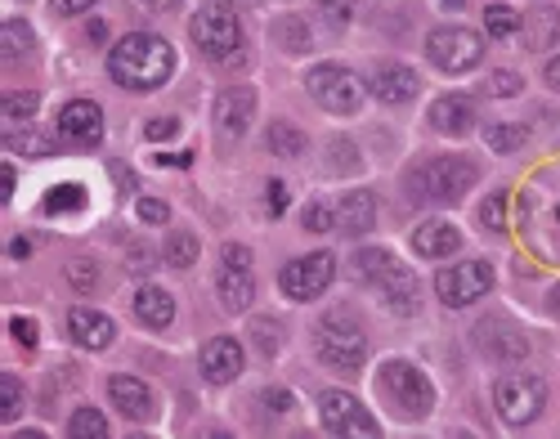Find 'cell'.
Instances as JSON below:
<instances>
[{
	"label": "cell",
	"mask_w": 560,
	"mask_h": 439,
	"mask_svg": "<svg viewBox=\"0 0 560 439\" xmlns=\"http://www.w3.org/2000/svg\"><path fill=\"white\" fill-rule=\"evenodd\" d=\"M36 103H41V99H36L32 90H14V95H5V117H32L36 113Z\"/></svg>",
	"instance_id": "74e56055"
},
{
	"label": "cell",
	"mask_w": 560,
	"mask_h": 439,
	"mask_svg": "<svg viewBox=\"0 0 560 439\" xmlns=\"http://www.w3.org/2000/svg\"><path fill=\"white\" fill-rule=\"evenodd\" d=\"M270 206H274L270 215H283V211H287V189L278 185V179H274V185H270Z\"/></svg>",
	"instance_id": "c3c4849f"
},
{
	"label": "cell",
	"mask_w": 560,
	"mask_h": 439,
	"mask_svg": "<svg viewBox=\"0 0 560 439\" xmlns=\"http://www.w3.org/2000/svg\"><path fill=\"white\" fill-rule=\"evenodd\" d=\"M175 72V50L153 32H130L122 36L108 54V77L126 90H158Z\"/></svg>",
	"instance_id": "6da1fadb"
},
{
	"label": "cell",
	"mask_w": 560,
	"mask_h": 439,
	"mask_svg": "<svg viewBox=\"0 0 560 439\" xmlns=\"http://www.w3.org/2000/svg\"><path fill=\"white\" fill-rule=\"evenodd\" d=\"M67 337L77 341L82 350H108L112 346V337H117V327H112V318L108 314H99V310H72L67 314Z\"/></svg>",
	"instance_id": "ac0fdd59"
},
{
	"label": "cell",
	"mask_w": 560,
	"mask_h": 439,
	"mask_svg": "<svg viewBox=\"0 0 560 439\" xmlns=\"http://www.w3.org/2000/svg\"><path fill=\"white\" fill-rule=\"evenodd\" d=\"M332 274H336V261H332L327 251L301 255V261L283 265V274H278L283 297H287V301H319L323 291L332 287Z\"/></svg>",
	"instance_id": "7c38bea8"
},
{
	"label": "cell",
	"mask_w": 560,
	"mask_h": 439,
	"mask_svg": "<svg viewBox=\"0 0 560 439\" xmlns=\"http://www.w3.org/2000/svg\"><path fill=\"white\" fill-rule=\"evenodd\" d=\"M547 86H551L556 95H560V54H556V59L547 63Z\"/></svg>",
	"instance_id": "816d5d0a"
},
{
	"label": "cell",
	"mask_w": 560,
	"mask_h": 439,
	"mask_svg": "<svg viewBox=\"0 0 560 439\" xmlns=\"http://www.w3.org/2000/svg\"><path fill=\"white\" fill-rule=\"evenodd\" d=\"M475 162L458 158V153H444V158H431L413 171V193L426 198V202H458L471 185H475Z\"/></svg>",
	"instance_id": "5b68a950"
},
{
	"label": "cell",
	"mask_w": 560,
	"mask_h": 439,
	"mask_svg": "<svg viewBox=\"0 0 560 439\" xmlns=\"http://www.w3.org/2000/svg\"><path fill=\"white\" fill-rule=\"evenodd\" d=\"M306 86H310V99L323 108V113H336V117H354L359 108H363V99H368V86L354 77L350 67H341V63L310 67Z\"/></svg>",
	"instance_id": "3957f363"
},
{
	"label": "cell",
	"mask_w": 560,
	"mask_h": 439,
	"mask_svg": "<svg viewBox=\"0 0 560 439\" xmlns=\"http://www.w3.org/2000/svg\"><path fill=\"white\" fill-rule=\"evenodd\" d=\"M274 36H278V46L283 50H296V54H306L314 41H310V27L301 18H278L274 23Z\"/></svg>",
	"instance_id": "f546056e"
},
{
	"label": "cell",
	"mask_w": 560,
	"mask_h": 439,
	"mask_svg": "<svg viewBox=\"0 0 560 439\" xmlns=\"http://www.w3.org/2000/svg\"><path fill=\"white\" fill-rule=\"evenodd\" d=\"M484 32H489L494 41H511V36L520 32V18L507 5H489V10H484Z\"/></svg>",
	"instance_id": "1f68e13d"
},
{
	"label": "cell",
	"mask_w": 560,
	"mask_h": 439,
	"mask_svg": "<svg viewBox=\"0 0 560 439\" xmlns=\"http://www.w3.org/2000/svg\"><path fill=\"white\" fill-rule=\"evenodd\" d=\"M314 350H319V359L327 363L332 373H359L363 363H368V337L359 333V327L350 323V318H323L319 327H314Z\"/></svg>",
	"instance_id": "8992f818"
},
{
	"label": "cell",
	"mask_w": 560,
	"mask_h": 439,
	"mask_svg": "<svg viewBox=\"0 0 560 439\" xmlns=\"http://www.w3.org/2000/svg\"><path fill=\"white\" fill-rule=\"evenodd\" d=\"M50 5H54V14L72 18V14H86V10L95 5V0H50Z\"/></svg>",
	"instance_id": "f6af8a7d"
},
{
	"label": "cell",
	"mask_w": 560,
	"mask_h": 439,
	"mask_svg": "<svg viewBox=\"0 0 560 439\" xmlns=\"http://www.w3.org/2000/svg\"><path fill=\"white\" fill-rule=\"evenodd\" d=\"M10 149H14V153H27V158H41L46 143H41V135H36V130H14V135H10Z\"/></svg>",
	"instance_id": "ab89813d"
},
{
	"label": "cell",
	"mask_w": 560,
	"mask_h": 439,
	"mask_svg": "<svg viewBox=\"0 0 560 439\" xmlns=\"http://www.w3.org/2000/svg\"><path fill=\"white\" fill-rule=\"evenodd\" d=\"M162 255H166V265H175V269H189V265L198 261V238H194V234H171Z\"/></svg>",
	"instance_id": "4dcf8cb0"
},
{
	"label": "cell",
	"mask_w": 560,
	"mask_h": 439,
	"mask_svg": "<svg viewBox=\"0 0 560 439\" xmlns=\"http://www.w3.org/2000/svg\"><path fill=\"white\" fill-rule=\"evenodd\" d=\"M194 46L211 59H234L238 46H242V27H238V14L229 0H211V5H202L194 14Z\"/></svg>",
	"instance_id": "52a82bcc"
},
{
	"label": "cell",
	"mask_w": 560,
	"mask_h": 439,
	"mask_svg": "<svg viewBox=\"0 0 560 439\" xmlns=\"http://www.w3.org/2000/svg\"><path fill=\"white\" fill-rule=\"evenodd\" d=\"M520 86H525V81H520L515 72H494V77H489V95H520Z\"/></svg>",
	"instance_id": "7bdbcfd3"
},
{
	"label": "cell",
	"mask_w": 560,
	"mask_h": 439,
	"mask_svg": "<svg viewBox=\"0 0 560 439\" xmlns=\"http://www.w3.org/2000/svg\"><path fill=\"white\" fill-rule=\"evenodd\" d=\"M372 0H319V14L332 23V27H350Z\"/></svg>",
	"instance_id": "f1b7e54d"
},
{
	"label": "cell",
	"mask_w": 560,
	"mask_h": 439,
	"mask_svg": "<svg viewBox=\"0 0 560 439\" xmlns=\"http://www.w3.org/2000/svg\"><path fill=\"white\" fill-rule=\"evenodd\" d=\"M108 399L130 422H148V417H153V390H148L139 377H108Z\"/></svg>",
	"instance_id": "d6986e66"
},
{
	"label": "cell",
	"mask_w": 560,
	"mask_h": 439,
	"mask_svg": "<svg viewBox=\"0 0 560 439\" xmlns=\"http://www.w3.org/2000/svg\"><path fill=\"white\" fill-rule=\"evenodd\" d=\"M10 255H14V261H27V255H32V242H27V238H14V242H10Z\"/></svg>",
	"instance_id": "f907efd6"
},
{
	"label": "cell",
	"mask_w": 560,
	"mask_h": 439,
	"mask_svg": "<svg viewBox=\"0 0 560 439\" xmlns=\"http://www.w3.org/2000/svg\"><path fill=\"white\" fill-rule=\"evenodd\" d=\"M525 354H530V346L520 333H502L498 346H494V359H525Z\"/></svg>",
	"instance_id": "60d3db41"
},
{
	"label": "cell",
	"mask_w": 560,
	"mask_h": 439,
	"mask_svg": "<svg viewBox=\"0 0 560 439\" xmlns=\"http://www.w3.org/2000/svg\"><path fill=\"white\" fill-rule=\"evenodd\" d=\"M32 46H36V32H32L23 18H14V23L0 27V54H5V63L32 54Z\"/></svg>",
	"instance_id": "d4e9b609"
},
{
	"label": "cell",
	"mask_w": 560,
	"mask_h": 439,
	"mask_svg": "<svg viewBox=\"0 0 560 439\" xmlns=\"http://www.w3.org/2000/svg\"><path fill=\"white\" fill-rule=\"evenodd\" d=\"M377 386H382V394L390 399V409H395L399 417H426V413L435 409L431 381L422 377V368H413V363H403V359L382 363Z\"/></svg>",
	"instance_id": "277c9868"
},
{
	"label": "cell",
	"mask_w": 560,
	"mask_h": 439,
	"mask_svg": "<svg viewBox=\"0 0 560 439\" xmlns=\"http://www.w3.org/2000/svg\"><path fill=\"white\" fill-rule=\"evenodd\" d=\"M319 417H323L327 435H346V439H377L382 435V426L372 422V413L359 404L354 394H346V390L319 394Z\"/></svg>",
	"instance_id": "8fae6325"
},
{
	"label": "cell",
	"mask_w": 560,
	"mask_h": 439,
	"mask_svg": "<svg viewBox=\"0 0 560 439\" xmlns=\"http://www.w3.org/2000/svg\"><path fill=\"white\" fill-rule=\"evenodd\" d=\"M332 211L323 206V202H306V211H301V225L310 229V234H323V229H332Z\"/></svg>",
	"instance_id": "f35d334b"
},
{
	"label": "cell",
	"mask_w": 560,
	"mask_h": 439,
	"mask_svg": "<svg viewBox=\"0 0 560 439\" xmlns=\"http://www.w3.org/2000/svg\"><path fill=\"white\" fill-rule=\"evenodd\" d=\"M67 435L72 439H108V417L99 409H77L67 422Z\"/></svg>",
	"instance_id": "83f0119b"
},
{
	"label": "cell",
	"mask_w": 560,
	"mask_h": 439,
	"mask_svg": "<svg viewBox=\"0 0 560 439\" xmlns=\"http://www.w3.org/2000/svg\"><path fill=\"white\" fill-rule=\"evenodd\" d=\"M198 363H202V377L211 381V386H229V381H238L242 377V346L234 341V337H211L207 346H202V354H198Z\"/></svg>",
	"instance_id": "9a60e30c"
},
{
	"label": "cell",
	"mask_w": 560,
	"mask_h": 439,
	"mask_svg": "<svg viewBox=\"0 0 560 439\" xmlns=\"http://www.w3.org/2000/svg\"><path fill=\"white\" fill-rule=\"evenodd\" d=\"M426 59L439 72H471L484 59V41L471 27H435L426 36Z\"/></svg>",
	"instance_id": "30bf717a"
},
{
	"label": "cell",
	"mask_w": 560,
	"mask_h": 439,
	"mask_svg": "<svg viewBox=\"0 0 560 439\" xmlns=\"http://www.w3.org/2000/svg\"><path fill=\"white\" fill-rule=\"evenodd\" d=\"M14 337H18L23 346H36V327H32V318H14Z\"/></svg>",
	"instance_id": "7dc6e473"
},
{
	"label": "cell",
	"mask_w": 560,
	"mask_h": 439,
	"mask_svg": "<svg viewBox=\"0 0 560 439\" xmlns=\"http://www.w3.org/2000/svg\"><path fill=\"white\" fill-rule=\"evenodd\" d=\"M148 5H158V10H175V0H148Z\"/></svg>",
	"instance_id": "11a10c76"
},
{
	"label": "cell",
	"mask_w": 560,
	"mask_h": 439,
	"mask_svg": "<svg viewBox=\"0 0 560 439\" xmlns=\"http://www.w3.org/2000/svg\"><path fill=\"white\" fill-rule=\"evenodd\" d=\"M10 198H14V171H10V166H0V202L10 206Z\"/></svg>",
	"instance_id": "681fc988"
},
{
	"label": "cell",
	"mask_w": 560,
	"mask_h": 439,
	"mask_svg": "<svg viewBox=\"0 0 560 439\" xmlns=\"http://www.w3.org/2000/svg\"><path fill=\"white\" fill-rule=\"evenodd\" d=\"M251 122H256V90L234 86L215 99V126L224 139H242L251 130Z\"/></svg>",
	"instance_id": "2e32d148"
},
{
	"label": "cell",
	"mask_w": 560,
	"mask_h": 439,
	"mask_svg": "<svg viewBox=\"0 0 560 439\" xmlns=\"http://www.w3.org/2000/svg\"><path fill=\"white\" fill-rule=\"evenodd\" d=\"M494 287V269L484 265V261H462V265H453V269H444L439 278H435V291H439V301L444 305H453V310H462V305H475L484 291Z\"/></svg>",
	"instance_id": "4fadbf2b"
},
{
	"label": "cell",
	"mask_w": 560,
	"mask_h": 439,
	"mask_svg": "<svg viewBox=\"0 0 560 439\" xmlns=\"http://www.w3.org/2000/svg\"><path fill=\"white\" fill-rule=\"evenodd\" d=\"M50 215H63V211H82L86 206V193L77 189V185H59V189H50L46 193V202H41Z\"/></svg>",
	"instance_id": "d6a6232c"
},
{
	"label": "cell",
	"mask_w": 560,
	"mask_h": 439,
	"mask_svg": "<svg viewBox=\"0 0 560 439\" xmlns=\"http://www.w3.org/2000/svg\"><path fill=\"white\" fill-rule=\"evenodd\" d=\"M368 95L382 99V103H390V108L413 103V99L422 95V77H418L413 67H403V63H382V67L368 77Z\"/></svg>",
	"instance_id": "5bb4252c"
},
{
	"label": "cell",
	"mask_w": 560,
	"mask_h": 439,
	"mask_svg": "<svg viewBox=\"0 0 560 439\" xmlns=\"http://www.w3.org/2000/svg\"><path fill=\"white\" fill-rule=\"evenodd\" d=\"M18 413H23V386H18V381L5 373V377H0V422L10 426Z\"/></svg>",
	"instance_id": "836d02e7"
},
{
	"label": "cell",
	"mask_w": 560,
	"mask_h": 439,
	"mask_svg": "<svg viewBox=\"0 0 560 439\" xmlns=\"http://www.w3.org/2000/svg\"><path fill=\"white\" fill-rule=\"evenodd\" d=\"M372 225H377V198L372 193L359 189L336 206V229H341L346 238H363V234H372Z\"/></svg>",
	"instance_id": "44dd1931"
},
{
	"label": "cell",
	"mask_w": 560,
	"mask_h": 439,
	"mask_svg": "<svg viewBox=\"0 0 560 439\" xmlns=\"http://www.w3.org/2000/svg\"><path fill=\"white\" fill-rule=\"evenodd\" d=\"M547 310H551V314H556V318H560V283H556V287H551V291H547Z\"/></svg>",
	"instance_id": "f5cc1de1"
},
{
	"label": "cell",
	"mask_w": 560,
	"mask_h": 439,
	"mask_svg": "<svg viewBox=\"0 0 560 439\" xmlns=\"http://www.w3.org/2000/svg\"><path fill=\"white\" fill-rule=\"evenodd\" d=\"M480 225H484V229H494V234L507 229V198H502V193H489V198H484V206H480Z\"/></svg>",
	"instance_id": "d590c367"
},
{
	"label": "cell",
	"mask_w": 560,
	"mask_h": 439,
	"mask_svg": "<svg viewBox=\"0 0 560 439\" xmlns=\"http://www.w3.org/2000/svg\"><path fill=\"white\" fill-rule=\"evenodd\" d=\"M431 126L439 135H466L475 126V99L466 95H444L435 108H431Z\"/></svg>",
	"instance_id": "7402d4cb"
},
{
	"label": "cell",
	"mask_w": 560,
	"mask_h": 439,
	"mask_svg": "<svg viewBox=\"0 0 560 439\" xmlns=\"http://www.w3.org/2000/svg\"><path fill=\"white\" fill-rule=\"evenodd\" d=\"M135 318L144 323V327H153V333H162V327H171V318H175V301L166 297L162 287H139L135 291Z\"/></svg>",
	"instance_id": "603a6c76"
},
{
	"label": "cell",
	"mask_w": 560,
	"mask_h": 439,
	"mask_svg": "<svg viewBox=\"0 0 560 439\" xmlns=\"http://www.w3.org/2000/svg\"><path fill=\"white\" fill-rule=\"evenodd\" d=\"M265 404H270V409H278V413H287V409H291V394L274 386V390H265Z\"/></svg>",
	"instance_id": "bcb514c9"
},
{
	"label": "cell",
	"mask_w": 560,
	"mask_h": 439,
	"mask_svg": "<svg viewBox=\"0 0 560 439\" xmlns=\"http://www.w3.org/2000/svg\"><path fill=\"white\" fill-rule=\"evenodd\" d=\"M59 130H63V139L82 143V149H95V143L103 139V113H99V103H90V99L67 103L63 113H59Z\"/></svg>",
	"instance_id": "e0dca14e"
},
{
	"label": "cell",
	"mask_w": 560,
	"mask_h": 439,
	"mask_svg": "<svg viewBox=\"0 0 560 439\" xmlns=\"http://www.w3.org/2000/svg\"><path fill=\"white\" fill-rule=\"evenodd\" d=\"M139 220H144V225H166L171 206L162 198H139Z\"/></svg>",
	"instance_id": "b9f144b4"
},
{
	"label": "cell",
	"mask_w": 560,
	"mask_h": 439,
	"mask_svg": "<svg viewBox=\"0 0 560 439\" xmlns=\"http://www.w3.org/2000/svg\"><path fill=\"white\" fill-rule=\"evenodd\" d=\"M63 278H67L72 291H82V297H95L103 274H99V265L90 261V255H82V261H67V265H63Z\"/></svg>",
	"instance_id": "484cf974"
},
{
	"label": "cell",
	"mask_w": 560,
	"mask_h": 439,
	"mask_svg": "<svg viewBox=\"0 0 560 439\" xmlns=\"http://www.w3.org/2000/svg\"><path fill=\"white\" fill-rule=\"evenodd\" d=\"M251 341L260 346V354H278V346H283V337H278V327H274V318H256L251 323Z\"/></svg>",
	"instance_id": "8d00e7d4"
},
{
	"label": "cell",
	"mask_w": 560,
	"mask_h": 439,
	"mask_svg": "<svg viewBox=\"0 0 560 439\" xmlns=\"http://www.w3.org/2000/svg\"><path fill=\"white\" fill-rule=\"evenodd\" d=\"M175 130H179V122H175V117H158V122H148V126H144V135H148V139H166V135H175Z\"/></svg>",
	"instance_id": "ee69618b"
},
{
	"label": "cell",
	"mask_w": 560,
	"mask_h": 439,
	"mask_svg": "<svg viewBox=\"0 0 560 439\" xmlns=\"http://www.w3.org/2000/svg\"><path fill=\"white\" fill-rule=\"evenodd\" d=\"M543 404H547V386H543L538 377H530V373H511V377H502V381L494 386V409H498V417H502L507 426H530V422H538Z\"/></svg>",
	"instance_id": "ba28073f"
},
{
	"label": "cell",
	"mask_w": 560,
	"mask_h": 439,
	"mask_svg": "<svg viewBox=\"0 0 560 439\" xmlns=\"http://www.w3.org/2000/svg\"><path fill=\"white\" fill-rule=\"evenodd\" d=\"M520 143H525V126H507V122L489 126V149L494 153H515Z\"/></svg>",
	"instance_id": "e575fe53"
},
{
	"label": "cell",
	"mask_w": 560,
	"mask_h": 439,
	"mask_svg": "<svg viewBox=\"0 0 560 439\" xmlns=\"http://www.w3.org/2000/svg\"><path fill=\"white\" fill-rule=\"evenodd\" d=\"M270 153H278V158H301V153H306V135L296 130V126H287V122H274V126H270Z\"/></svg>",
	"instance_id": "4316f807"
},
{
	"label": "cell",
	"mask_w": 560,
	"mask_h": 439,
	"mask_svg": "<svg viewBox=\"0 0 560 439\" xmlns=\"http://www.w3.org/2000/svg\"><path fill=\"white\" fill-rule=\"evenodd\" d=\"M86 36H90V41L99 46V41H103V36H108V27H103V23H90V27H86Z\"/></svg>",
	"instance_id": "db71d44e"
},
{
	"label": "cell",
	"mask_w": 560,
	"mask_h": 439,
	"mask_svg": "<svg viewBox=\"0 0 560 439\" xmlns=\"http://www.w3.org/2000/svg\"><path fill=\"white\" fill-rule=\"evenodd\" d=\"M215 297H220V305L229 314L251 310V301H256V269H251V251L242 242L224 247V261H220V274H215Z\"/></svg>",
	"instance_id": "9c48e42d"
},
{
	"label": "cell",
	"mask_w": 560,
	"mask_h": 439,
	"mask_svg": "<svg viewBox=\"0 0 560 439\" xmlns=\"http://www.w3.org/2000/svg\"><path fill=\"white\" fill-rule=\"evenodd\" d=\"M520 27H525V46L530 50L560 46V10H551V5H538L530 18H520Z\"/></svg>",
	"instance_id": "cb8c5ba5"
},
{
	"label": "cell",
	"mask_w": 560,
	"mask_h": 439,
	"mask_svg": "<svg viewBox=\"0 0 560 439\" xmlns=\"http://www.w3.org/2000/svg\"><path fill=\"white\" fill-rule=\"evenodd\" d=\"M354 274L386 301V310H395V314H418V305H422L418 278L408 274L390 251H382V247H359V251H354Z\"/></svg>",
	"instance_id": "7a4b0ae2"
},
{
	"label": "cell",
	"mask_w": 560,
	"mask_h": 439,
	"mask_svg": "<svg viewBox=\"0 0 560 439\" xmlns=\"http://www.w3.org/2000/svg\"><path fill=\"white\" fill-rule=\"evenodd\" d=\"M462 247V234L448 225V220H426V225L413 229V251L422 261H444V255H453Z\"/></svg>",
	"instance_id": "ffe728a7"
}]
</instances>
